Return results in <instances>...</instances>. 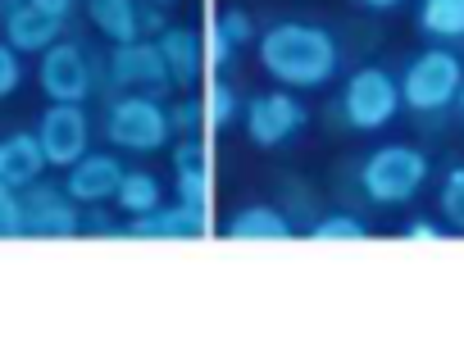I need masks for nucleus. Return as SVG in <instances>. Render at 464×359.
<instances>
[{
    "label": "nucleus",
    "mask_w": 464,
    "mask_h": 359,
    "mask_svg": "<svg viewBox=\"0 0 464 359\" xmlns=\"http://www.w3.org/2000/svg\"><path fill=\"white\" fill-rule=\"evenodd\" d=\"M237 114H242L237 91H232L227 82H214V87H209V96H205V118H209V128H227Z\"/></svg>",
    "instance_id": "22"
},
{
    "label": "nucleus",
    "mask_w": 464,
    "mask_h": 359,
    "mask_svg": "<svg viewBox=\"0 0 464 359\" xmlns=\"http://www.w3.org/2000/svg\"><path fill=\"white\" fill-rule=\"evenodd\" d=\"M19 187H10L5 177H0V237H24V201L14 196Z\"/></svg>",
    "instance_id": "25"
},
{
    "label": "nucleus",
    "mask_w": 464,
    "mask_h": 359,
    "mask_svg": "<svg viewBox=\"0 0 464 359\" xmlns=\"http://www.w3.org/2000/svg\"><path fill=\"white\" fill-rule=\"evenodd\" d=\"M423 183H428V155H419L414 146H382L360 168V187L373 205H405L419 196Z\"/></svg>",
    "instance_id": "2"
},
{
    "label": "nucleus",
    "mask_w": 464,
    "mask_h": 359,
    "mask_svg": "<svg viewBox=\"0 0 464 359\" xmlns=\"http://www.w3.org/2000/svg\"><path fill=\"white\" fill-rule=\"evenodd\" d=\"M173 183H178V201L205 210L209 205V155L196 137L178 141L173 150Z\"/></svg>",
    "instance_id": "14"
},
{
    "label": "nucleus",
    "mask_w": 464,
    "mask_h": 359,
    "mask_svg": "<svg viewBox=\"0 0 464 359\" xmlns=\"http://www.w3.org/2000/svg\"><path fill=\"white\" fill-rule=\"evenodd\" d=\"M114 205L123 210V214H150V210H160L164 205V192H160V177L155 173H123V183H119V196H114Z\"/></svg>",
    "instance_id": "20"
},
{
    "label": "nucleus",
    "mask_w": 464,
    "mask_h": 359,
    "mask_svg": "<svg viewBox=\"0 0 464 359\" xmlns=\"http://www.w3.org/2000/svg\"><path fill=\"white\" fill-rule=\"evenodd\" d=\"M150 5H173V0H150Z\"/></svg>",
    "instance_id": "33"
},
{
    "label": "nucleus",
    "mask_w": 464,
    "mask_h": 359,
    "mask_svg": "<svg viewBox=\"0 0 464 359\" xmlns=\"http://www.w3.org/2000/svg\"><path fill=\"white\" fill-rule=\"evenodd\" d=\"M305 128V105L287 91H265L246 105V137L260 150H274L283 141H292Z\"/></svg>",
    "instance_id": "7"
},
{
    "label": "nucleus",
    "mask_w": 464,
    "mask_h": 359,
    "mask_svg": "<svg viewBox=\"0 0 464 359\" xmlns=\"http://www.w3.org/2000/svg\"><path fill=\"white\" fill-rule=\"evenodd\" d=\"M155 42H160V55H164V64H169L178 87H191L200 78V69L209 64L205 60V37L196 28H164Z\"/></svg>",
    "instance_id": "15"
},
{
    "label": "nucleus",
    "mask_w": 464,
    "mask_h": 359,
    "mask_svg": "<svg viewBox=\"0 0 464 359\" xmlns=\"http://www.w3.org/2000/svg\"><path fill=\"white\" fill-rule=\"evenodd\" d=\"M46 168V150H42V137L33 132H14L0 141V177L10 187H33Z\"/></svg>",
    "instance_id": "16"
},
{
    "label": "nucleus",
    "mask_w": 464,
    "mask_h": 359,
    "mask_svg": "<svg viewBox=\"0 0 464 359\" xmlns=\"http://www.w3.org/2000/svg\"><path fill=\"white\" fill-rule=\"evenodd\" d=\"M405 237H410V241H432V246H437V241H446V232H441V228H432L428 219L410 223V228H405Z\"/></svg>",
    "instance_id": "29"
},
{
    "label": "nucleus",
    "mask_w": 464,
    "mask_h": 359,
    "mask_svg": "<svg viewBox=\"0 0 464 359\" xmlns=\"http://www.w3.org/2000/svg\"><path fill=\"white\" fill-rule=\"evenodd\" d=\"M459 87H464V64L437 46L414 55L401 73V100L414 114H441L450 100H459Z\"/></svg>",
    "instance_id": "3"
},
{
    "label": "nucleus",
    "mask_w": 464,
    "mask_h": 359,
    "mask_svg": "<svg viewBox=\"0 0 464 359\" xmlns=\"http://www.w3.org/2000/svg\"><path fill=\"white\" fill-rule=\"evenodd\" d=\"M401 105H405V100H401V82H396L387 69H355V73L346 78L342 96H337V109H342L346 128H355V132H378V128H387Z\"/></svg>",
    "instance_id": "4"
},
{
    "label": "nucleus",
    "mask_w": 464,
    "mask_h": 359,
    "mask_svg": "<svg viewBox=\"0 0 464 359\" xmlns=\"http://www.w3.org/2000/svg\"><path fill=\"white\" fill-rule=\"evenodd\" d=\"M42 150H46V164L55 168H73L82 155H87V141H92V128H87V114L82 105H64V100H51V109L42 114Z\"/></svg>",
    "instance_id": "8"
},
{
    "label": "nucleus",
    "mask_w": 464,
    "mask_h": 359,
    "mask_svg": "<svg viewBox=\"0 0 464 359\" xmlns=\"http://www.w3.org/2000/svg\"><path fill=\"white\" fill-rule=\"evenodd\" d=\"M441 219L450 228L464 232V168H450L446 173V187H441Z\"/></svg>",
    "instance_id": "24"
},
{
    "label": "nucleus",
    "mask_w": 464,
    "mask_h": 359,
    "mask_svg": "<svg viewBox=\"0 0 464 359\" xmlns=\"http://www.w3.org/2000/svg\"><path fill=\"white\" fill-rule=\"evenodd\" d=\"M87 14L114 46L141 37V0H87Z\"/></svg>",
    "instance_id": "17"
},
{
    "label": "nucleus",
    "mask_w": 464,
    "mask_h": 359,
    "mask_svg": "<svg viewBox=\"0 0 464 359\" xmlns=\"http://www.w3.org/2000/svg\"><path fill=\"white\" fill-rule=\"evenodd\" d=\"M42 91L51 100H64V105H82L92 96V64L87 55L73 46V42H55L51 51H42Z\"/></svg>",
    "instance_id": "9"
},
{
    "label": "nucleus",
    "mask_w": 464,
    "mask_h": 359,
    "mask_svg": "<svg viewBox=\"0 0 464 359\" xmlns=\"http://www.w3.org/2000/svg\"><path fill=\"white\" fill-rule=\"evenodd\" d=\"M260 69L283 87H324L342 69V51L319 24H274L260 33Z\"/></svg>",
    "instance_id": "1"
},
{
    "label": "nucleus",
    "mask_w": 464,
    "mask_h": 359,
    "mask_svg": "<svg viewBox=\"0 0 464 359\" xmlns=\"http://www.w3.org/2000/svg\"><path fill=\"white\" fill-rule=\"evenodd\" d=\"M19 78H24V69H19L14 46H10V42H0V100H5V96L19 87Z\"/></svg>",
    "instance_id": "27"
},
{
    "label": "nucleus",
    "mask_w": 464,
    "mask_h": 359,
    "mask_svg": "<svg viewBox=\"0 0 464 359\" xmlns=\"http://www.w3.org/2000/svg\"><path fill=\"white\" fill-rule=\"evenodd\" d=\"M169 132H173L169 109H164L155 96H146V91H128L123 100L110 105L105 137H110V146H119V150L150 155V150H160V146L169 141Z\"/></svg>",
    "instance_id": "5"
},
{
    "label": "nucleus",
    "mask_w": 464,
    "mask_h": 359,
    "mask_svg": "<svg viewBox=\"0 0 464 359\" xmlns=\"http://www.w3.org/2000/svg\"><path fill=\"white\" fill-rule=\"evenodd\" d=\"M169 24H164V14L155 10V5H141V37H160Z\"/></svg>",
    "instance_id": "30"
},
{
    "label": "nucleus",
    "mask_w": 464,
    "mask_h": 359,
    "mask_svg": "<svg viewBox=\"0 0 464 359\" xmlns=\"http://www.w3.org/2000/svg\"><path fill=\"white\" fill-rule=\"evenodd\" d=\"M128 232H132V237H146V241H178V237H200V232H209V219H205V210L178 201V205H160V210H150V214H137Z\"/></svg>",
    "instance_id": "12"
},
{
    "label": "nucleus",
    "mask_w": 464,
    "mask_h": 359,
    "mask_svg": "<svg viewBox=\"0 0 464 359\" xmlns=\"http://www.w3.org/2000/svg\"><path fill=\"white\" fill-rule=\"evenodd\" d=\"M60 28H64V19L42 10V5H33V0L28 5H14L5 14V42L14 51H51L60 42Z\"/></svg>",
    "instance_id": "13"
},
{
    "label": "nucleus",
    "mask_w": 464,
    "mask_h": 359,
    "mask_svg": "<svg viewBox=\"0 0 464 359\" xmlns=\"http://www.w3.org/2000/svg\"><path fill=\"white\" fill-rule=\"evenodd\" d=\"M227 237L232 241H287L292 237V219L278 214L274 205H251L227 219Z\"/></svg>",
    "instance_id": "18"
},
{
    "label": "nucleus",
    "mask_w": 464,
    "mask_h": 359,
    "mask_svg": "<svg viewBox=\"0 0 464 359\" xmlns=\"http://www.w3.org/2000/svg\"><path fill=\"white\" fill-rule=\"evenodd\" d=\"M419 33L432 42L464 37V0H419Z\"/></svg>",
    "instance_id": "19"
},
{
    "label": "nucleus",
    "mask_w": 464,
    "mask_h": 359,
    "mask_svg": "<svg viewBox=\"0 0 464 359\" xmlns=\"http://www.w3.org/2000/svg\"><path fill=\"white\" fill-rule=\"evenodd\" d=\"M33 5H42V10H51V14H60V19H64V14L73 10V0H33Z\"/></svg>",
    "instance_id": "31"
},
{
    "label": "nucleus",
    "mask_w": 464,
    "mask_h": 359,
    "mask_svg": "<svg viewBox=\"0 0 464 359\" xmlns=\"http://www.w3.org/2000/svg\"><path fill=\"white\" fill-rule=\"evenodd\" d=\"M214 33H218L227 46H251V42H256V24H251L246 10H223V14L214 19Z\"/></svg>",
    "instance_id": "23"
},
{
    "label": "nucleus",
    "mask_w": 464,
    "mask_h": 359,
    "mask_svg": "<svg viewBox=\"0 0 464 359\" xmlns=\"http://www.w3.org/2000/svg\"><path fill=\"white\" fill-rule=\"evenodd\" d=\"M232 55H237V46H227V42L214 33V24H209V33H205V60H209L214 69H227Z\"/></svg>",
    "instance_id": "28"
},
{
    "label": "nucleus",
    "mask_w": 464,
    "mask_h": 359,
    "mask_svg": "<svg viewBox=\"0 0 464 359\" xmlns=\"http://www.w3.org/2000/svg\"><path fill=\"white\" fill-rule=\"evenodd\" d=\"M459 109H464V87H459Z\"/></svg>",
    "instance_id": "34"
},
{
    "label": "nucleus",
    "mask_w": 464,
    "mask_h": 359,
    "mask_svg": "<svg viewBox=\"0 0 464 359\" xmlns=\"http://www.w3.org/2000/svg\"><path fill=\"white\" fill-rule=\"evenodd\" d=\"M119 183H123V164H119L114 155H82V159L69 168L64 192H69L78 205H101V201H114V196H119Z\"/></svg>",
    "instance_id": "11"
},
{
    "label": "nucleus",
    "mask_w": 464,
    "mask_h": 359,
    "mask_svg": "<svg viewBox=\"0 0 464 359\" xmlns=\"http://www.w3.org/2000/svg\"><path fill=\"white\" fill-rule=\"evenodd\" d=\"M110 78L128 91H146V96H164L173 87V73L160 55V42L155 37H137V42H123L114 46L110 55Z\"/></svg>",
    "instance_id": "6"
},
{
    "label": "nucleus",
    "mask_w": 464,
    "mask_h": 359,
    "mask_svg": "<svg viewBox=\"0 0 464 359\" xmlns=\"http://www.w3.org/2000/svg\"><path fill=\"white\" fill-rule=\"evenodd\" d=\"M360 5H364V10H373V14H387V10H396V5H401V0H360Z\"/></svg>",
    "instance_id": "32"
},
{
    "label": "nucleus",
    "mask_w": 464,
    "mask_h": 359,
    "mask_svg": "<svg viewBox=\"0 0 464 359\" xmlns=\"http://www.w3.org/2000/svg\"><path fill=\"white\" fill-rule=\"evenodd\" d=\"M310 237H314V241H364L369 228H364V219H355V214H324V219L310 228Z\"/></svg>",
    "instance_id": "21"
},
{
    "label": "nucleus",
    "mask_w": 464,
    "mask_h": 359,
    "mask_svg": "<svg viewBox=\"0 0 464 359\" xmlns=\"http://www.w3.org/2000/svg\"><path fill=\"white\" fill-rule=\"evenodd\" d=\"M73 205L78 201L64 187H33L24 196V228L33 237H73L82 228V219H78Z\"/></svg>",
    "instance_id": "10"
},
{
    "label": "nucleus",
    "mask_w": 464,
    "mask_h": 359,
    "mask_svg": "<svg viewBox=\"0 0 464 359\" xmlns=\"http://www.w3.org/2000/svg\"><path fill=\"white\" fill-rule=\"evenodd\" d=\"M169 118H173V132H182V137H196L200 128H209V118H205V100H182V105H173L169 109Z\"/></svg>",
    "instance_id": "26"
}]
</instances>
